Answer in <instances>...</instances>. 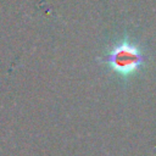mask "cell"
<instances>
[{"instance_id":"6da1fadb","label":"cell","mask_w":156,"mask_h":156,"mask_svg":"<svg viewBox=\"0 0 156 156\" xmlns=\"http://www.w3.org/2000/svg\"><path fill=\"white\" fill-rule=\"evenodd\" d=\"M105 62L108 63L115 72L127 77L139 69L145 62V56L135 45L124 41L112 49L106 56Z\"/></svg>"}]
</instances>
